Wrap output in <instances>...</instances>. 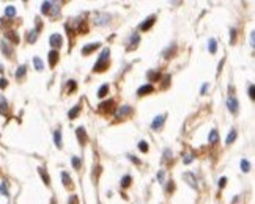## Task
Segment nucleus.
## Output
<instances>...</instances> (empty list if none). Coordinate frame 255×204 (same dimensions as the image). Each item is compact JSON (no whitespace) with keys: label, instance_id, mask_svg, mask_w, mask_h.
<instances>
[{"label":"nucleus","instance_id":"nucleus-16","mask_svg":"<svg viewBox=\"0 0 255 204\" xmlns=\"http://www.w3.org/2000/svg\"><path fill=\"white\" fill-rule=\"evenodd\" d=\"M148 80L150 82H158L161 79V72H154V71H148Z\"/></svg>","mask_w":255,"mask_h":204},{"label":"nucleus","instance_id":"nucleus-48","mask_svg":"<svg viewBox=\"0 0 255 204\" xmlns=\"http://www.w3.org/2000/svg\"><path fill=\"white\" fill-rule=\"evenodd\" d=\"M173 188H175V184H173V182H172V181H170V184L167 185V192H172V190H173Z\"/></svg>","mask_w":255,"mask_h":204},{"label":"nucleus","instance_id":"nucleus-45","mask_svg":"<svg viewBox=\"0 0 255 204\" xmlns=\"http://www.w3.org/2000/svg\"><path fill=\"white\" fill-rule=\"evenodd\" d=\"M164 176H165V174H164V171H159V173H158V181H159V182H164Z\"/></svg>","mask_w":255,"mask_h":204},{"label":"nucleus","instance_id":"nucleus-35","mask_svg":"<svg viewBox=\"0 0 255 204\" xmlns=\"http://www.w3.org/2000/svg\"><path fill=\"white\" fill-rule=\"evenodd\" d=\"M6 112H8V108H6V102H5V101H3V102H0V113L6 115Z\"/></svg>","mask_w":255,"mask_h":204},{"label":"nucleus","instance_id":"nucleus-33","mask_svg":"<svg viewBox=\"0 0 255 204\" xmlns=\"http://www.w3.org/2000/svg\"><path fill=\"white\" fill-rule=\"evenodd\" d=\"M139 149H140L142 152H147V151H148V143H147V141H140V143H139Z\"/></svg>","mask_w":255,"mask_h":204},{"label":"nucleus","instance_id":"nucleus-38","mask_svg":"<svg viewBox=\"0 0 255 204\" xmlns=\"http://www.w3.org/2000/svg\"><path fill=\"white\" fill-rule=\"evenodd\" d=\"M87 31H88L87 24H80V25H79V33H87Z\"/></svg>","mask_w":255,"mask_h":204},{"label":"nucleus","instance_id":"nucleus-7","mask_svg":"<svg viewBox=\"0 0 255 204\" xmlns=\"http://www.w3.org/2000/svg\"><path fill=\"white\" fill-rule=\"evenodd\" d=\"M183 178H184V181H186V182H188L192 188H197V181H195V176H194L192 173H184Z\"/></svg>","mask_w":255,"mask_h":204},{"label":"nucleus","instance_id":"nucleus-47","mask_svg":"<svg viewBox=\"0 0 255 204\" xmlns=\"http://www.w3.org/2000/svg\"><path fill=\"white\" fill-rule=\"evenodd\" d=\"M250 46H255V33H254V31H252V33H250Z\"/></svg>","mask_w":255,"mask_h":204},{"label":"nucleus","instance_id":"nucleus-39","mask_svg":"<svg viewBox=\"0 0 255 204\" xmlns=\"http://www.w3.org/2000/svg\"><path fill=\"white\" fill-rule=\"evenodd\" d=\"M69 204H79V199H77L76 195H71V198H69V201H68Z\"/></svg>","mask_w":255,"mask_h":204},{"label":"nucleus","instance_id":"nucleus-40","mask_svg":"<svg viewBox=\"0 0 255 204\" xmlns=\"http://www.w3.org/2000/svg\"><path fill=\"white\" fill-rule=\"evenodd\" d=\"M6 85H8V80H6V79H3V77H2V79H0V88H2V90H5V88H6Z\"/></svg>","mask_w":255,"mask_h":204},{"label":"nucleus","instance_id":"nucleus-21","mask_svg":"<svg viewBox=\"0 0 255 204\" xmlns=\"http://www.w3.org/2000/svg\"><path fill=\"white\" fill-rule=\"evenodd\" d=\"M62 181H63V185H65V187H71V182H72V181H71V178H69V174H68V173H62Z\"/></svg>","mask_w":255,"mask_h":204},{"label":"nucleus","instance_id":"nucleus-8","mask_svg":"<svg viewBox=\"0 0 255 204\" xmlns=\"http://www.w3.org/2000/svg\"><path fill=\"white\" fill-rule=\"evenodd\" d=\"M76 134H77V140H79V143H80V144L87 143V132H85V129H84V127H77Z\"/></svg>","mask_w":255,"mask_h":204},{"label":"nucleus","instance_id":"nucleus-23","mask_svg":"<svg viewBox=\"0 0 255 204\" xmlns=\"http://www.w3.org/2000/svg\"><path fill=\"white\" fill-rule=\"evenodd\" d=\"M38 171H39L41 178H43V181H44V184H46V185H51V179H49V176H47L46 171H44V168H38Z\"/></svg>","mask_w":255,"mask_h":204},{"label":"nucleus","instance_id":"nucleus-49","mask_svg":"<svg viewBox=\"0 0 255 204\" xmlns=\"http://www.w3.org/2000/svg\"><path fill=\"white\" fill-rule=\"evenodd\" d=\"M68 87H69V90H71V91H72V90H76V83H74V80H71Z\"/></svg>","mask_w":255,"mask_h":204},{"label":"nucleus","instance_id":"nucleus-2","mask_svg":"<svg viewBox=\"0 0 255 204\" xmlns=\"http://www.w3.org/2000/svg\"><path fill=\"white\" fill-rule=\"evenodd\" d=\"M113 101L112 99H109V101H104V102H101L99 104V112H102V113H107V112H113Z\"/></svg>","mask_w":255,"mask_h":204},{"label":"nucleus","instance_id":"nucleus-13","mask_svg":"<svg viewBox=\"0 0 255 204\" xmlns=\"http://www.w3.org/2000/svg\"><path fill=\"white\" fill-rule=\"evenodd\" d=\"M153 91V85H143V87H140L139 90H137V94L139 96H145V94H148V93H151Z\"/></svg>","mask_w":255,"mask_h":204},{"label":"nucleus","instance_id":"nucleus-5","mask_svg":"<svg viewBox=\"0 0 255 204\" xmlns=\"http://www.w3.org/2000/svg\"><path fill=\"white\" fill-rule=\"evenodd\" d=\"M109 21H110V16L104 14V13L102 14H96V17H95V24L96 25H106Z\"/></svg>","mask_w":255,"mask_h":204},{"label":"nucleus","instance_id":"nucleus-6","mask_svg":"<svg viewBox=\"0 0 255 204\" xmlns=\"http://www.w3.org/2000/svg\"><path fill=\"white\" fill-rule=\"evenodd\" d=\"M49 43H51V46L52 47H60L62 46V43H63V38L58 33H55V35H52L51 36V39H49Z\"/></svg>","mask_w":255,"mask_h":204},{"label":"nucleus","instance_id":"nucleus-46","mask_svg":"<svg viewBox=\"0 0 255 204\" xmlns=\"http://www.w3.org/2000/svg\"><path fill=\"white\" fill-rule=\"evenodd\" d=\"M192 160H194V156H192V154H191V156H188V157L184 159V163H186V165H188V163H191Z\"/></svg>","mask_w":255,"mask_h":204},{"label":"nucleus","instance_id":"nucleus-3","mask_svg":"<svg viewBox=\"0 0 255 204\" xmlns=\"http://www.w3.org/2000/svg\"><path fill=\"white\" fill-rule=\"evenodd\" d=\"M154 21H156V16H150L147 21H143L142 24L139 25V28L142 30V31H147V30H150V28H151V27H153Z\"/></svg>","mask_w":255,"mask_h":204},{"label":"nucleus","instance_id":"nucleus-27","mask_svg":"<svg viewBox=\"0 0 255 204\" xmlns=\"http://www.w3.org/2000/svg\"><path fill=\"white\" fill-rule=\"evenodd\" d=\"M25 69H27V68H25L24 65L17 68V71H16V79H21V77H24V75H25Z\"/></svg>","mask_w":255,"mask_h":204},{"label":"nucleus","instance_id":"nucleus-30","mask_svg":"<svg viewBox=\"0 0 255 204\" xmlns=\"http://www.w3.org/2000/svg\"><path fill=\"white\" fill-rule=\"evenodd\" d=\"M5 14L8 17H13V16H16V8L14 6H6V10H5Z\"/></svg>","mask_w":255,"mask_h":204},{"label":"nucleus","instance_id":"nucleus-43","mask_svg":"<svg viewBox=\"0 0 255 204\" xmlns=\"http://www.w3.org/2000/svg\"><path fill=\"white\" fill-rule=\"evenodd\" d=\"M225 184H227V178H221V179H219V187H221V188H224V187H225Z\"/></svg>","mask_w":255,"mask_h":204},{"label":"nucleus","instance_id":"nucleus-20","mask_svg":"<svg viewBox=\"0 0 255 204\" xmlns=\"http://www.w3.org/2000/svg\"><path fill=\"white\" fill-rule=\"evenodd\" d=\"M236 137H238L236 130H235V129H231V130H230V134H228V137H227V140H225L227 144H231V143H233L235 140H236Z\"/></svg>","mask_w":255,"mask_h":204},{"label":"nucleus","instance_id":"nucleus-32","mask_svg":"<svg viewBox=\"0 0 255 204\" xmlns=\"http://www.w3.org/2000/svg\"><path fill=\"white\" fill-rule=\"evenodd\" d=\"M249 168H250L249 162H247V160H241V170H243L244 173H247V171H249Z\"/></svg>","mask_w":255,"mask_h":204},{"label":"nucleus","instance_id":"nucleus-51","mask_svg":"<svg viewBox=\"0 0 255 204\" xmlns=\"http://www.w3.org/2000/svg\"><path fill=\"white\" fill-rule=\"evenodd\" d=\"M224 61H225V58H222V61L219 63V69H217V74L221 72V69H222V66H224Z\"/></svg>","mask_w":255,"mask_h":204},{"label":"nucleus","instance_id":"nucleus-17","mask_svg":"<svg viewBox=\"0 0 255 204\" xmlns=\"http://www.w3.org/2000/svg\"><path fill=\"white\" fill-rule=\"evenodd\" d=\"M79 113H80V107L76 105V107H72V110L68 112V116H69V119H74V118H77Z\"/></svg>","mask_w":255,"mask_h":204},{"label":"nucleus","instance_id":"nucleus-14","mask_svg":"<svg viewBox=\"0 0 255 204\" xmlns=\"http://www.w3.org/2000/svg\"><path fill=\"white\" fill-rule=\"evenodd\" d=\"M131 113V107L129 105H123L120 110L117 112V118L120 119V118H123V116H126V115H129Z\"/></svg>","mask_w":255,"mask_h":204},{"label":"nucleus","instance_id":"nucleus-24","mask_svg":"<svg viewBox=\"0 0 255 204\" xmlns=\"http://www.w3.org/2000/svg\"><path fill=\"white\" fill-rule=\"evenodd\" d=\"M36 38H38V31L36 30H32L30 33L27 35V41H29V43H35Z\"/></svg>","mask_w":255,"mask_h":204},{"label":"nucleus","instance_id":"nucleus-26","mask_svg":"<svg viewBox=\"0 0 255 204\" xmlns=\"http://www.w3.org/2000/svg\"><path fill=\"white\" fill-rule=\"evenodd\" d=\"M6 38H8V39H11L14 44L19 43V38H17V35L14 33V31H6Z\"/></svg>","mask_w":255,"mask_h":204},{"label":"nucleus","instance_id":"nucleus-36","mask_svg":"<svg viewBox=\"0 0 255 204\" xmlns=\"http://www.w3.org/2000/svg\"><path fill=\"white\" fill-rule=\"evenodd\" d=\"M0 192L3 193V196H8V190H6V184H0Z\"/></svg>","mask_w":255,"mask_h":204},{"label":"nucleus","instance_id":"nucleus-10","mask_svg":"<svg viewBox=\"0 0 255 204\" xmlns=\"http://www.w3.org/2000/svg\"><path fill=\"white\" fill-rule=\"evenodd\" d=\"M58 57H60V55H58L57 50H51V52H49V66H51V68L55 66L57 61H58Z\"/></svg>","mask_w":255,"mask_h":204},{"label":"nucleus","instance_id":"nucleus-29","mask_svg":"<svg viewBox=\"0 0 255 204\" xmlns=\"http://www.w3.org/2000/svg\"><path fill=\"white\" fill-rule=\"evenodd\" d=\"M51 6H52L51 2H44L43 6H41V13H44V14H46V13H49V11H51Z\"/></svg>","mask_w":255,"mask_h":204},{"label":"nucleus","instance_id":"nucleus-28","mask_svg":"<svg viewBox=\"0 0 255 204\" xmlns=\"http://www.w3.org/2000/svg\"><path fill=\"white\" fill-rule=\"evenodd\" d=\"M131 181H133V179H131V176H123V179H121V187H129V185H131Z\"/></svg>","mask_w":255,"mask_h":204},{"label":"nucleus","instance_id":"nucleus-25","mask_svg":"<svg viewBox=\"0 0 255 204\" xmlns=\"http://www.w3.org/2000/svg\"><path fill=\"white\" fill-rule=\"evenodd\" d=\"M107 93H109V85H102V87L98 90V97H104Z\"/></svg>","mask_w":255,"mask_h":204},{"label":"nucleus","instance_id":"nucleus-34","mask_svg":"<svg viewBox=\"0 0 255 204\" xmlns=\"http://www.w3.org/2000/svg\"><path fill=\"white\" fill-rule=\"evenodd\" d=\"M170 156H172V151H170V149H165V151H164V157H162V162H167L168 159H170Z\"/></svg>","mask_w":255,"mask_h":204},{"label":"nucleus","instance_id":"nucleus-42","mask_svg":"<svg viewBox=\"0 0 255 204\" xmlns=\"http://www.w3.org/2000/svg\"><path fill=\"white\" fill-rule=\"evenodd\" d=\"M235 38H236V30L231 28V30H230V43H233Z\"/></svg>","mask_w":255,"mask_h":204},{"label":"nucleus","instance_id":"nucleus-41","mask_svg":"<svg viewBox=\"0 0 255 204\" xmlns=\"http://www.w3.org/2000/svg\"><path fill=\"white\" fill-rule=\"evenodd\" d=\"M249 97L252 99V101H254V97H255V94H254V85L252 83L249 85Z\"/></svg>","mask_w":255,"mask_h":204},{"label":"nucleus","instance_id":"nucleus-37","mask_svg":"<svg viewBox=\"0 0 255 204\" xmlns=\"http://www.w3.org/2000/svg\"><path fill=\"white\" fill-rule=\"evenodd\" d=\"M137 43H139V35L135 33V35L131 36V44H134V47H135V46H137Z\"/></svg>","mask_w":255,"mask_h":204},{"label":"nucleus","instance_id":"nucleus-12","mask_svg":"<svg viewBox=\"0 0 255 204\" xmlns=\"http://www.w3.org/2000/svg\"><path fill=\"white\" fill-rule=\"evenodd\" d=\"M164 119H165V115H159V116H156L153 119V122H151V127L153 129H159L161 126L164 124Z\"/></svg>","mask_w":255,"mask_h":204},{"label":"nucleus","instance_id":"nucleus-4","mask_svg":"<svg viewBox=\"0 0 255 204\" xmlns=\"http://www.w3.org/2000/svg\"><path fill=\"white\" fill-rule=\"evenodd\" d=\"M227 107H228V110L231 113H238V101H236V97L230 96L228 101H227Z\"/></svg>","mask_w":255,"mask_h":204},{"label":"nucleus","instance_id":"nucleus-50","mask_svg":"<svg viewBox=\"0 0 255 204\" xmlns=\"http://www.w3.org/2000/svg\"><path fill=\"white\" fill-rule=\"evenodd\" d=\"M206 90H208V83H205L203 87H202V90H200V93H202V94H205V93H206Z\"/></svg>","mask_w":255,"mask_h":204},{"label":"nucleus","instance_id":"nucleus-9","mask_svg":"<svg viewBox=\"0 0 255 204\" xmlns=\"http://www.w3.org/2000/svg\"><path fill=\"white\" fill-rule=\"evenodd\" d=\"M54 143H55V146H57L58 149H62L63 141H62V130H60V129H57L55 132H54Z\"/></svg>","mask_w":255,"mask_h":204},{"label":"nucleus","instance_id":"nucleus-31","mask_svg":"<svg viewBox=\"0 0 255 204\" xmlns=\"http://www.w3.org/2000/svg\"><path fill=\"white\" fill-rule=\"evenodd\" d=\"M71 162H72V166H74L76 170H79V168H80V159H79V157H72V159H71Z\"/></svg>","mask_w":255,"mask_h":204},{"label":"nucleus","instance_id":"nucleus-22","mask_svg":"<svg viewBox=\"0 0 255 204\" xmlns=\"http://www.w3.org/2000/svg\"><path fill=\"white\" fill-rule=\"evenodd\" d=\"M208 49H209V52H211V53H216V50H217V43H216V39H214V38L209 39V43H208Z\"/></svg>","mask_w":255,"mask_h":204},{"label":"nucleus","instance_id":"nucleus-11","mask_svg":"<svg viewBox=\"0 0 255 204\" xmlns=\"http://www.w3.org/2000/svg\"><path fill=\"white\" fill-rule=\"evenodd\" d=\"M98 47H99V43H90L88 46H85L84 49H82V53H84V55H88V53H92L93 50H96Z\"/></svg>","mask_w":255,"mask_h":204},{"label":"nucleus","instance_id":"nucleus-19","mask_svg":"<svg viewBox=\"0 0 255 204\" xmlns=\"http://www.w3.org/2000/svg\"><path fill=\"white\" fill-rule=\"evenodd\" d=\"M0 47H2V52L5 53L6 57H10V55H11V47L6 44V41H2V43H0Z\"/></svg>","mask_w":255,"mask_h":204},{"label":"nucleus","instance_id":"nucleus-44","mask_svg":"<svg viewBox=\"0 0 255 204\" xmlns=\"http://www.w3.org/2000/svg\"><path fill=\"white\" fill-rule=\"evenodd\" d=\"M128 157H129V160H131V162H134L135 165H140V160H139L137 157H134V156H128Z\"/></svg>","mask_w":255,"mask_h":204},{"label":"nucleus","instance_id":"nucleus-18","mask_svg":"<svg viewBox=\"0 0 255 204\" xmlns=\"http://www.w3.org/2000/svg\"><path fill=\"white\" fill-rule=\"evenodd\" d=\"M33 65H35L36 71H43L44 69V65H43V61H41L39 57H33Z\"/></svg>","mask_w":255,"mask_h":204},{"label":"nucleus","instance_id":"nucleus-1","mask_svg":"<svg viewBox=\"0 0 255 204\" xmlns=\"http://www.w3.org/2000/svg\"><path fill=\"white\" fill-rule=\"evenodd\" d=\"M109 55H110V50L109 49H104L101 52V55H99V60L96 61V65H95V71H106L109 68Z\"/></svg>","mask_w":255,"mask_h":204},{"label":"nucleus","instance_id":"nucleus-15","mask_svg":"<svg viewBox=\"0 0 255 204\" xmlns=\"http://www.w3.org/2000/svg\"><path fill=\"white\" fill-rule=\"evenodd\" d=\"M208 140H209V143H211V144L217 143V141H219V132H217L216 129H213L211 132H209V137H208Z\"/></svg>","mask_w":255,"mask_h":204}]
</instances>
